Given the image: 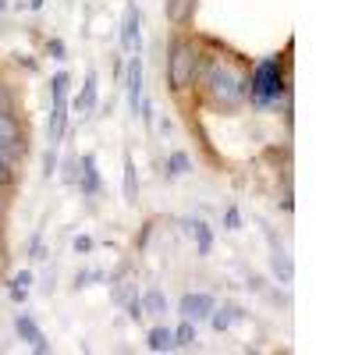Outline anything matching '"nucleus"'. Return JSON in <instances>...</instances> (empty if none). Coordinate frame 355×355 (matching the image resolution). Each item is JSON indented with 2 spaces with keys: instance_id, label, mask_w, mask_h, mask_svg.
Segmentation results:
<instances>
[{
  "instance_id": "obj_1",
  "label": "nucleus",
  "mask_w": 355,
  "mask_h": 355,
  "mask_svg": "<svg viewBox=\"0 0 355 355\" xmlns=\"http://www.w3.org/2000/svg\"><path fill=\"white\" fill-rule=\"evenodd\" d=\"M196 85L206 103L220 110H234L249 100V68L231 53H199Z\"/></svg>"
},
{
  "instance_id": "obj_2",
  "label": "nucleus",
  "mask_w": 355,
  "mask_h": 355,
  "mask_svg": "<svg viewBox=\"0 0 355 355\" xmlns=\"http://www.w3.org/2000/svg\"><path fill=\"white\" fill-rule=\"evenodd\" d=\"M291 53V43H288ZM288 53L266 57L249 71V100L256 107H274L281 100H291V75H288Z\"/></svg>"
},
{
  "instance_id": "obj_3",
  "label": "nucleus",
  "mask_w": 355,
  "mask_h": 355,
  "mask_svg": "<svg viewBox=\"0 0 355 355\" xmlns=\"http://www.w3.org/2000/svg\"><path fill=\"white\" fill-rule=\"evenodd\" d=\"M199 43L192 36H174L167 46V85L174 96L189 93L196 85V68H199Z\"/></svg>"
},
{
  "instance_id": "obj_4",
  "label": "nucleus",
  "mask_w": 355,
  "mask_h": 355,
  "mask_svg": "<svg viewBox=\"0 0 355 355\" xmlns=\"http://www.w3.org/2000/svg\"><path fill=\"white\" fill-rule=\"evenodd\" d=\"M0 142H4L8 150L21 153V157L28 153V132L18 121V114H11V110H0Z\"/></svg>"
},
{
  "instance_id": "obj_5",
  "label": "nucleus",
  "mask_w": 355,
  "mask_h": 355,
  "mask_svg": "<svg viewBox=\"0 0 355 355\" xmlns=\"http://www.w3.org/2000/svg\"><path fill=\"white\" fill-rule=\"evenodd\" d=\"M217 309V302H214V295H206V291H189L185 299H182V306H178V313H182V320H206Z\"/></svg>"
},
{
  "instance_id": "obj_6",
  "label": "nucleus",
  "mask_w": 355,
  "mask_h": 355,
  "mask_svg": "<svg viewBox=\"0 0 355 355\" xmlns=\"http://www.w3.org/2000/svg\"><path fill=\"white\" fill-rule=\"evenodd\" d=\"M121 46H125L128 53H139V46H142V33H139V8H135V4H128L125 21H121Z\"/></svg>"
},
{
  "instance_id": "obj_7",
  "label": "nucleus",
  "mask_w": 355,
  "mask_h": 355,
  "mask_svg": "<svg viewBox=\"0 0 355 355\" xmlns=\"http://www.w3.org/2000/svg\"><path fill=\"white\" fill-rule=\"evenodd\" d=\"M15 331H18V338H21V341H28L36 352H50V345H46V338H43V331L36 327V320H33V316L18 313V320H15Z\"/></svg>"
},
{
  "instance_id": "obj_8",
  "label": "nucleus",
  "mask_w": 355,
  "mask_h": 355,
  "mask_svg": "<svg viewBox=\"0 0 355 355\" xmlns=\"http://www.w3.org/2000/svg\"><path fill=\"white\" fill-rule=\"evenodd\" d=\"M128 107H132V117L142 107V57L139 53L128 61Z\"/></svg>"
},
{
  "instance_id": "obj_9",
  "label": "nucleus",
  "mask_w": 355,
  "mask_h": 355,
  "mask_svg": "<svg viewBox=\"0 0 355 355\" xmlns=\"http://www.w3.org/2000/svg\"><path fill=\"white\" fill-rule=\"evenodd\" d=\"M82 192L85 196H96L100 192V171H96V157L93 153L82 157Z\"/></svg>"
},
{
  "instance_id": "obj_10",
  "label": "nucleus",
  "mask_w": 355,
  "mask_h": 355,
  "mask_svg": "<svg viewBox=\"0 0 355 355\" xmlns=\"http://www.w3.org/2000/svg\"><path fill=\"white\" fill-rule=\"evenodd\" d=\"M96 85H100L96 71H89V75H85V85H82V93L75 96V110H78V114H89V110H93V103H96Z\"/></svg>"
},
{
  "instance_id": "obj_11",
  "label": "nucleus",
  "mask_w": 355,
  "mask_h": 355,
  "mask_svg": "<svg viewBox=\"0 0 355 355\" xmlns=\"http://www.w3.org/2000/svg\"><path fill=\"white\" fill-rule=\"evenodd\" d=\"M64 121H68V103H53V110H50V125H46V139H50V146L61 142Z\"/></svg>"
},
{
  "instance_id": "obj_12",
  "label": "nucleus",
  "mask_w": 355,
  "mask_h": 355,
  "mask_svg": "<svg viewBox=\"0 0 355 355\" xmlns=\"http://www.w3.org/2000/svg\"><path fill=\"white\" fill-rule=\"evenodd\" d=\"M192 11H196V0H167V18H171V25L192 21Z\"/></svg>"
},
{
  "instance_id": "obj_13",
  "label": "nucleus",
  "mask_w": 355,
  "mask_h": 355,
  "mask_svg": "<svg viewBox=\"0 0 355 355\" xmlns=\"http://www.w3.org/2000/svg\"><path fill=\"white\" fill-rule=\"evenodd\" d=\"M189 231L196 234V249H199V256H210V249H214V234H210V227H206L202 220H189Z\"/></svg>"
},
{
  "instance_id": "obj_14",
  "label": "nucleus",
  "mask_w": 355,
  "mask_h": 355,
  "mask_svg": "<svg viewBox=\"0 0 355 355\" xmlns=\"http://www.w3.org/2000/svg\"><path fill=\"white\" fill-rule=\"evenodd\" d=\"M146 345H150V352H167V348H174V331H167V327H153L150 338H146Z\"/></svg>"
},
{
  "instance_id": "obj_15",
  "label": "nucleus",
  "mask_w": 355,
  "mask_h": 355,
  "mask_svg": "<svg viewBox=\"0 0 355 355\" xmlns=\"http://www.w3.org/2000/svg\"><path fill=\"white\" fill-rule=\"evenodd\" d=\"M68 85H71V75H68V71H57V75L50 78V96H53V103H68Z\"/></svg>"
},
{
  "instance_id": "obj_16",
  "label": "nucleus",
  "mask_w": 355,
  "mask_h": 355,
  "mask_svg": "<svg viewBox=\"0 0 355 355\" xmlns=\"http://www.w3.org/2000/svg\"><path fill=\"white\" fill-rule=\"evenodd\" d=\"M139 199V174H135V160L125 157V202Z\"/></svg>"
},
{
  "instance_id": "obj_17",
  "label": "nucleus",
  "mask_w": 355,
  "mask_h": 355,
  "mask_svg": "<svg viewBox=\"0 0 355 355\" xmlns=\"http://www.w3.org/2000/svg\"><path fill=\"white\" fill-rule=\"evenodd\" d=\"M139 302H142V313H153V316L167 309V299H164V291H160V288H150Z\"/></svg>"
},
{
  "instance_id": "obj_18",
  "label": "nucleus",
  "mask_w": 355,
  "mask_h": 355,
  "mask_svg": "<svg viewBox=\"0 0 355 355\" xmlns=\"http://www.w3.org/2000/svg\"><path fill=\"white\" fill-rule=\"evenodd\" d=\"M167 171H171V178L189 174V171H192V157H189V153H171V157H167Z\"/></svg>"
},
{
  "instance_id": "obj_19",
  "label": "nucleus",
  "mask_w": 355,
  "mask_h": 355,
  "mask_svg": "<svg viewBox=\"0 0 355 355\" xmlns=\"http://www.w3.org/2000/svg\"><path fill=\"white\" fill-rule=\"evenodd\" d=\"M192 341H196V323H192V320H185L182 327L174 331V345H178V348H189Z\"/></svg>"
},
{
  "instance_id": "obj_20",
  "label": "nucleus",
  "mask_w": 355,
  "mask_h": 355,
  "mask_svg": "<svg viewBox=\"0 0 355 355\" xmlns=\"http://www.w3.org/2000/svg\"><path fill=\"white\" fill-rule=\"evenodd\" d=\"M270 266H274V274H277L284 284H288V281H291V274H295V270H291V259H288L284 252H274V263H270Z\"/></svg>"
},
{
  "instance_id": "obj_21",
  "label": "nucleus",
  "mask_w": 355,
  "mask_h": 355,
  "mask_svg": "<svg viewBox=\"0 0 355 355\" xmlns=\"http://www.w3.org/2000/svg\"><path fill=\"white\" fill-rule=\"evenodd\" d=\"M234 316H239V313H234V309H220V313L214 309V313H210V323H214V331H227Z\"/></svg>"
},
{
  "instance_id": "obj_22",
  "label": "nucleus",
  "mask_w": 355,
  "mask_h": 355,
  "mask_svg": "<svg viewBox=\"0 0 355 355\" xmlns=\"http://www.w3.org/2000/svg\"><path fill=\"white\" fill-rule=\"evenodd\" d=\"M18 160H25L21 153H15V150H8L4 142H0V164H8V167H18Z\"/></svg>"
},
{
  "instance_id": "obj_23",
  "label": "nucleus",
  "mask_w": 355,
  "mask_h": 355,
  "mask_svg": "<svg viewBox=\"0 0 355 355\" xmlns=\"http://www.w3.org/2000/svg\"><path fill=\"white\" fill-rule=\"evenodd\" d=\"M0 189H15V167L0 164Z\"/></svg>"
},
{
  "instance_id": "obj_24",
  "label": "nucleus",
  "mask_w": 355,
  "mask_h": 355,
  "mask_svg": "<svg viewBox=\"0 0 355 355\" xmlns=\"http://www.w3.org/2000/svg\"><path fill=\"white\" fill-rule=\"evenodd\" d=\"M224 224H227V231H239V227H242V214L231 206V210L224 214Z\"/></svg>"
},
{
  "instance_id": "obj_25",
  "label": "nucleus",
  "mask_w": 355,
  "mask_h": 355,
  "mask_svg": "<svg viewBox=\"0 0 355 355\" xmlns=\"http://www.w3.org/2000/svg\"><path fill=\"white\" fill-rule=\"evenodd\" d=\"M57 171V150H53V146H50V150H46V160H43V174L50 178Z\"/></svg>"
},
{
  "instance_id": "obj_26",
  "label": "nucleus",
  "mask_w": 355,
  "mask_h": 355,
  "mask_svg": "<svg viewBox=\"0 0 355 355\" xmlns=\"http://www.w3.org/2000/svg\"><path fill=\"white\" fill-rule=\"evenodd\" d=\"M64 182H68V185H75V182H78V164H75V160H68V164H64Z\"/></svg>"
},
{
  "instance_id": "obj_27",
  "label": "nucleus",
  "mask_w": 355,
  "mask_h": 355,
  "mask_svg": "<svg viewBox=\"0 0 355 355\" xmlns=\"http://www.w3.org/2000/svg\"><path fill=\"white\" fill-rule=\"evenodd\" d=\"M28 284H33V270H21V274L11 281V288H28Z\"/></svg>"
},
{
  "instance_id": "obj_28",
  "label": "nucleus",
  "mask_w": 355,
  "mask_h": 355,
  "mask_svg": "<svg viewBox=\"0 0 355 355\" xmlns=\"http://www.w3.org/2000/svg\"><path fill=\"white\" fill-rule=\"evenodd\" d=\"M46 50L57 57V61H64V43H61V40H50V46H46Z\"/></svg>"
},
{
  "instance_id": "obj_29",
  "label": "nucleus",
  "mask_w": 355,
  "mask_h": 355,
  "mask_svg": "<svg viewBox=\"0 0 355 355\" xmlns=\"http://www.w3.org/2000/svg\"><path fill=\"white\" fill-rule=\"evenodd\" d=\"M0 110H11V93H8L4 82H0Z\"/></svg>"
},
{
  "instance_id": "obj_30",
  "label": "nucleus",
  "mask_w": 355,
  "mask_h": 355,
  "mask_svg": "<svg viewBox=\"0 0 355 355\" xmlns=\"http://www.w3.org/2000/svg\"><path fill=\"white\" fill-rule=\"evenodd\" d=\"M89 249H93V239H85V234L75 239V252H89Z\"/></svg>"
},
{
  "instance_id": "obj_31",
  "label": "nucleus",
  "mask_w": 355,
  "mask_h": 355,
  "mask_svg": "<svg viewBox=\"0 0 355 355\" xmlns=\"http://www.w3.org/2000/svg\"><path fill=\"white\" fill-rule=\"evenodd\" d=\"M8 210V199H4V189H0V214Z\"/></svg>"
},
{
  "instance_id": "obj_32",
  "label": "nucleus",
  "mask_w": 355,
  "mask_h": 355,
  "mask_svg": "<svg viewBox=\"0 0 355 355\" xmlns=\"http://www.w3.org/2000/svg\"><path fill=\"white\" fill-rule=\"evenodd\" d=\"M28 8H43V0H28Z\"/></svg>"
},
{
  "instance_id": "obj_33",
  "label": "nucleus",
  "mask_w": 355,
  "mask_h": 355,
  "mask_svg": "<svg viewBox=\"0 0 355 355\" xmlns=\"http://www.w3.org/2000/svg\"><path fill=\"white\" fill-rule=\"evenodd\" d=\"M4 8H8V4H4V0H0V11H4Z\"/></svg>"
}]
</instances>
